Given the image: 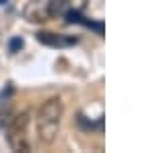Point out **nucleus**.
<instances>
[{
  "label": "nucleus",
  "instance_id": "nucleus-4",
  "mask_svg": "<svg viewBox=\"0 0 155 153\" xmlns=\"http://www.w3.org/2000/svg\"><path fill=\"white\" fill-rule=\"evenodd\" d=\"M39 42H44V44H54V46L62 44V39H60V37H52V33H39Z\"/></svg>",
  "mask_w": 155,
  "mask_h": 153
},
{
  "label": "nucleus",
  "instance_id": "nucleus-3",
  "mask_svg": "<svg viewBox=\"0 0 155 153\" xmlns=\"http://www.w3.org/2000/svg\"><path fill=\"white\" fill-rule=\"evenodd\" d=\"M71 0H50L48 2V15H62L68 8Z\"/></svg>",
  "mask_w": 155,
  "mask_h": 153
},
{
  "label": "nucleus",
  "instance_id": "nucleus-2",
  "mask_svg": "<svg viewBox=\"0 0 155 153\" xmlns=\"http://www.w3.org/2000/svg\"><path fill=\"white\" fill-rule=\"evenodd\" d=\"M27 126H29V114L23 112V114H17L15 118H11L8 122V135L6 139L11 143V147L15 151H29V143H27Z\"/></svg>",
  "mask_w": 155,
  "mask_h": 153
},
{
  "label": "nucleus",
  "instance_id": "nucleus-1",
  "mask_svg": "<svg viewBox=\"0 0 155 153\" xmlns=\"http://www.w3.org/2000/svg\"><path fill=\"white\" fill-rule=\"evenodd\" d=\"M62 118H64V104L60 97H50L41 104L37 112V139L41 145H52L56 141Z\"/></svg>",
  "mask_w": 155,
  "mask_h": 153
}]
</instances>
